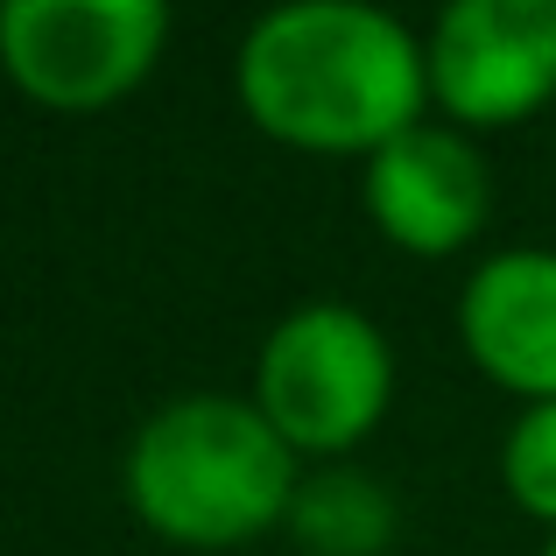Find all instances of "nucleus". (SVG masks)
I'll use <instances>...</instances> for the list:
<instances>
[{"instance_id": "4", "label": "nucleus", "mask_w": 556, "mask_h": 556, "mask_svg": "<svg viewBox=\"0 0 556 556\" xmlns=\"http://www.w3.org/2000/svg\"><path fill=\"white\" fill-rule=\"evenodd\" d=\"M169 42L163 0H8L0 71L50 113H106L155 71Z\"/></svg>"}, {"instance_id": "1", "label": "nucleus", "mask_w": 556, "mask_h": 556, "mask_svg": "<svg viewBox=\"0 0 556 556\" xmlns=\"http://www.w3.org/2000/svg\"><path fill=\"white\" fill-rule=\"evenodd\" d=\"M232 92L268 141L303 155L388 149L430 121L422 36L367 0H289L240 36Z\"/></svg>"}, {"instance_id": "5", "label": "nucleus", "mask_w": 556, "mask_h": 556, "mask_svg": "<svg viewBox=\"0 0 556 556\" xmlns=\"http://www.w3.org/2000/svg\"><path fill=\"white\" fill-rule=\"evenodd\" d=\"M430 106L465 135L521 127L556 99V0H451L422 28Z\"/></svg>"}, {"instance_id": "2", "label": "nucleus", "mask_w": 556, "mask_h": 556, "mask_svg": "<svg viewBox=\"0 0 556 556\" xmlns=\"http://www.w3.org/2000/svg\"><path fill=\"white\" fill-rule=\"evenodd\" d=\"M127 507L177 549H240L289 521L303 458L247 394H177L149 408L121 458Z\"/></svg>"}, {"instance_id": "8", "label": "nucleus", "mask_w": 556, "mask_h": 556, "mask_svg": "<svg viewBox=\"0 0 556 556\" xmlns=\"http://www.w3.org/2000/svg\"><path fill=\"white\" fill-rule=\"evenodd\" d=\"M282 529L303 556H388L402 529V501L359 465H303Z\"/></svg>"}, {"instance_id": "9", "label": "nucleus", "mask_w": 556, "mask_h": 556, "mask_svg": "<svg viewBox=\"0 0 556 556\" xmlns=\"http://www.w3.org/2000/svg\"><path fill=\"white\" fill-rule=\"evenodd\" d=\"M501 486L529 521L556 529V402L515 408V422L501 437Z\"/></svg>"}, {"instance_id": "6", "label": "nucleus", "mask_w": 556, "mask_h": 556, "mask_svg": "<svg viewBox=\"0 0 556 556\" xmlns=\"http://www.w3.org/2000/svg\"><path fill=\"white\" fill-rule=\"evenodd\" d=\"M359 204L374 232L416 261H444L486 232L493 218V169L479 141L451 121H416L359 169Z\"/></svg>"}, {"instance_id": "3", "label": "nucleus", "mask_w": 556, "mask_h": 556, "mask_svg": "<svg viewBox=\"0 0 556 556\" xmlns=\"http://www.w3.org/2000/svg\"><path fill=\"white\" fill-rule=\"evenodd\" d=\"M247 402L303 465H345L394 408V345L359 303H296L261 339Z\"/></svg>"}, {"instance_id": "10", "label": "nucleus", "mask_w": 556, "mask_h": 556, "mask_svg": "<svg viewBox=\"0 0 556 556\" xmlns=\"http://www.w3.org/2000/svg\"><path fill=\"white\" fill-rule=\"evenodd\" d=\"M543 556H556V529H549V535H543Z\"/></svg>"}, {"instance_id": "7", "label": "nucleus", "mask_w": 556, "mask_h": 556, "mask_svg": "<svg viewBox=\"0 0 556 556\" xmlns=\"http://www.w3.org/2000/svg\"><path fill=\"white\" fill-rule=\"evenodd\" d=\"M458 339L521 408L556 402V247H501L479 261L458 282Z\"/></svg>"}]
</instances>
